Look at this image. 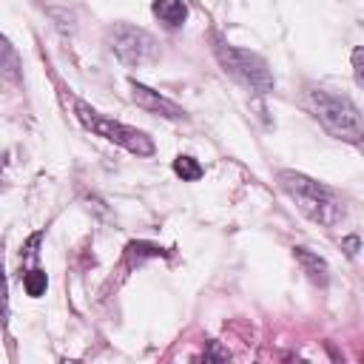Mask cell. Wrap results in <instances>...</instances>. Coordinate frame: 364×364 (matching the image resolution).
Returning <instances> with one entry per match:
<instances>
[{"label":"cell","mask_w":364,"mask_h":364,"mask_svg":"<svg viewBox=\"0 0 364 364\" xmlns=\"http://www.w3.org/2000/svg\"><path fill=\"white\" fill-rule=\"evenodd\" d=\"M213 54L219 60V65L236 80L242 82L245 88L256 91V94H270L276 80H273V71L267 68L264 57H259L256 51H247V48H239V46H230V43H216L213 46Z\"/></svg>","instance_id":"3"},{"label":"cell","mask_w":364,"mask_h":364,"mask_svg":"<svg viewBox=\"0 0 364 364\" xmlns=\"http://www.w3.org/2000/svg\"><path fill=\"white\" fill-rule=\"evenodd\" d=\"M293 259L301 264V270H304L316 284H327L330 267H327V262H324L318 253H313V250H307V247H293Z\"/></svg>","instance_id":"7"},{"label":"cell","mask_w":364,"mask_h":364,"mask_svg":"<svg viewBox=\"0 0 364 364\" xmlns=\"http://www.w3.org/2000/svg\"><path fill=\"white\" fill-rule=\"evenodd\" d=\"M23 284H26V293L28 296H43L46 293V284H48V279H46V270H40V267H34V270H28L26 276H23Z\"/></svg>","instance_id":"11"},{"label":"cell","mask_w":364,"mask_h":364,"mask_svg":"<svg viewBox=\"0 0 364 364\" xmlns=\"http://www.w3.org/2000/svg\"><path fill=\"white\" fill-rule=\"evenodd\" d=\"M37 245H40V233H34V236L28 239V245H26V253H23L20 259H26V262H28V259H34V256H37Z\"/></svg>","instance_id":"14"},{"label":"cell","mask_w":364,"mask_h":364,"mask_svg":"<svg viewBox=\"0 0 364 364\" xmlns=\"http://www.w3.org/2000/svg\"><path fill=\"white\" fill-rule=\"evenodd\" d=\"M131 97H134V102H136L142 111H148V114H159V117H165V119H182V117H185V108H182V105H176L173 100L162 97L159 91H154V88H148V85H142V82H136V80H131Z\"/></svg>","instance_id":"6"},{"label":"cell","mask_w":364,"mask_h":364,"mask_svg":"<svg viewBox=\"0 0 364 364\" xmlns=\"http://www.w3.org/2000/svg\"><path fill=\"white\" fill-rule=\"evenodd\" d=\"M151 9H154V14L159 17V23L168 26V28H179V26L185 23V17H188L185 0H154Z\"/></svg>","instance_id":"8"},{"label":"cell","mask_w":364,"mask_h":364,"mask_svg":"<svg viewBox=\"0 0 364 364\" xmlns=\"http://www.w3.org/2000/svg\"><path fill=\"white\" fill-rule=\"evenodd\" d=\"M0 74L9 80H20V57L3 34H0Z\"/></svg>","instance_id":"9"},{"label":"cell","mask_w":364,"mask_h":364,"mask_svg":"<svg viewBox=\"0 0 364 364\" xmlns=\"http://www.w3.org/2000/svg\"><path fill=\"white\" fill-rule=\"evenodd\" d=\"M307 105L313 111V117L336 136L344 142L358 145L364 136V119L358 105L344 97V94H333L327 88H310L307 91Z\"/></svg>","instance_id":"2"},{"label":"cell","mask_w":364,"mask_h":364,"mask_svg":"<svg viewBox=\"0 0 364 364\" xmlns=\"http://www.w3.org/2000/svg\"><path fill=\"white\" fill-rule=\"evenodd\" d=\"M173 173L182 176L185 182H196L205 171H202V165H199L193 156H176V159H173Z\"/></svg>","instance_id":"10"},{"label":"cell","mask_w":364,"mask_h":364,"mask_svg":"<svg viewBox=\"0 0 364 364\" xmlns=\"http://www.w3.org/2000/svg\"><path fill=\"white\" fill-rule=\"evenodd\" d=\"M279 185L310 222L321 228H336L344 219V202L324 182H316L313 176L299 171H279Z\"/></svg>","instance_id":"1"},{"label":"cell","mask_w":364,"mask_h":364,"mask_svg":"<svg viewBox=\"0 0 364 364\" xmlns=\"http://www.w3.org/2000/svg\"><path fill=\"white\" fill-rule=\"evenodd\" d=\"M9 316V284H6V267H3V253H0V321Z\"/></svg>","instance_id":"12"},{"label":"cell","mask_w":364,"mask_h":364,"mask_svg":"<svg viewBox=\"0 0 364 364\" xmlns=\"http://www.w3.org/2000/svg\"><path fill=\"white\" fill-rule=\"evenodd\" d=\"M341 247H344V253L353 259V256L358 253V236H347V239L341 242Z\"/></svg>","instance_id":"15"},{"label":"cell","mask_w":364,"mask_h":364,"mask_svg":"<svg viewBox=\"0 0 364 364\" xmlns=\"http://www.w3.org/2000/svg\"><path fill=\"white\" fill-rule=\"evenodd\" d=\"M74 114H77V119H80L88 131H94L97 136H102V139H108V142H114V145H119V148H125V151H131V154H136V156H151V154H154V139H151L145 131L131 128V125H125V122H117V119H111V117L94 111V108H91L88 102H82V100L74 102Z\"/></svg>","instance_id":"4"},{"label":"cell","mask_w":364,"mask_h":364,"mask_svg":"<svg viewBox=\"0 0 364 364\" xmlns=\"http://www.w3.org/2000/svg\"><path fill=\"white\" fill-rule=\"evenodd\" d=\"M105 43L114 51V57L128 68H142V65H151L159 60L156 37L131 23H114L105 34Z\"/></svg>","instance_id":"5"},{"label":"cell","mask_w":364,"mask_h":364,"mask_svg":"<svg viewBox=\"0 0 364 364\" xmlns=\"http://www.w3.org/2000/svg\"><path fill=\"white\" fill-rule=\"evenodd\" d=\"M361 54H364V51H361V46H355V48H353V74H355V82H358V85L364 82V71H361Z\"/></svg>","instance_id":"13"}]
</instances>
